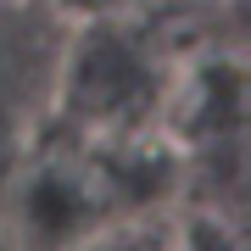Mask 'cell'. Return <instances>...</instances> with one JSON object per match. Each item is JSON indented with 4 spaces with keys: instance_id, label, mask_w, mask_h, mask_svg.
Segmentation results:
<instances>
[{
    "instance_id": "cell-1",
    "label": "cell",
    "mask_w": 251,
    "mask_h": 251,
    "mask_svg": "<svg viewBox=\"0 0 251 251\" xmlns=\"http://www.w3.org/2000/svg\"><path fill=\"white\" fill-rule=\"evenodd\" d=\"M156 106H162V62L145 50V39H134L117 23H84L67 34L50 117L62 112L73 117L78 134H100L117 145L140 134Z\"/></svg>"
},
{
    "instance_id": "cell-2",
    "label": "cell",
    "mask_w": 251,
    "mask_h": 251,
    "mask_svg": "<svg viewBox=\"0 0 251 251\" xmlns=\"http://www.w3.org/2000/svg\"><path fill=\"white\" fill-rule=\"evenodd\" d=\"M67 34L73 17L56 0H0V196L17 184L50 123Z\"/></svg>"
},
{
    "instance_id": "cell-3",
    "label": "cell",
    "mask_w": 251,
    "mask_h": 251,
    "mask_svg": "<svg viewBox=\"0 0 251 251\" xmlns=\"http://www.w3.org/2000/svg\"><path fill=\"white\" fill-rule=\"evenodd\" d=\"M56 251H179V218H168L162 206L117 212V218H100V224L78 229Z\"/></svg>"
},
{
    "instance_id": "cell-4",
    "label": "cell",
    "mask_w": 251,
    "mask_h": 251,
    "mask_svg": "<svg viewBox=\"0 0 251 251\" xmlns=\"http://www.w3.org/2000/svg\"><path fill=\"white\" fill-rule=\"evenodd\" d=\"M179 251H234V234L218 212H190L179 218Z\"/></svg>"
},
{
    "instance_id": "cell-5",
    "label": "cell",
    "mask_w": 251,
    "mask_h": 251,
    "mask_svg": "<svg viewBox=\"0 0 251 251\" xmlns=\"http://www.w3.org/2000/svg\"><path fill=\"white\" fill-rule=\"evenodd\" d=\"M0 251H28V240L17 234V224H11L6 212H0Z\"/></svg>"
}]
</instances>
